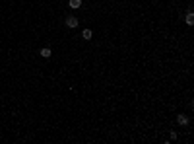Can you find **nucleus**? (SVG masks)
Instances as JSON below:
<instances>
[{
    "instance_id": "nucleus-1",
    "label": "nucleus",
    "mask_w": 194,
    "mask_h": 144,
    "mask_svg": "<svg viewBox=\"0 0 194 144\" xmlns=\"http://www.w3.org/2000/svg\"><path fill=\"white\" fill-rule=\"evenodd\" d=\"M66 26L70 27V29L78 27V18H76V16H68V18H66Z\"/></svg>"
},
{
    "instance_id": "nucleus-2",
    "label": "nucleus",
    "mask_w": 194,
    "mask_h": 144,
    "mask_svg": "<svg viewBox=\"0 0 194 144\" xmlns=\"http://www.w3.org/2000/svg\"><path fill=\"white\" fill-rule=\"evenodd\" d=\"M68 6L72 10H78V8H82V0H68Z\"/></svg>"
},
{
    "instance_id": "nucleus-3",
    "label": "nucleus",
    "mask_w": 194,
    "mask_h": 144,
    "mask_svg": "<svg viewBox=\"0 0 194 144\" xmlns=\"http://www.w3.org/2000/svg\"><path fill=\"white\" fill-rule=\"evenodd\" d=\"M39 53H41V57H43V59H49V57L52 55V51L49 49V47H43V49H41Z\"/></svg>"
},
{
    "instance_id": "nucleus-4",
    "label": "nucleus",
    "mask_w": 194,
    "mask_h": 144,
    "mask_svg": "<svg viewBox=\"0 0 194 144\" xmlns=\"http://www.w3.org/2000/svg\"><path fill=\"white\" fill-rule=\"evenodd\" d=\"M177 123L184 127V125H188V117L186 115H179V117H177Z\"/></svg>"
},
{
    "instance_id": "nucleus-5",
    "label": "nucleus",
    "mask_w": 194,
    "mask_h": 144,
    "mask_svg": "<svg viewBox=\"0 0 194 144\" xmlns=\"http://www.w3.org/2000/svg\"><path fill=\"white\" fill-rule=\"evenodd\" d=\"M82 37H84L85 41H89L91 37H93V33H91V29H84V33H82Z\"/></svg>"
},
{
    "instance_id": "nucleus-6",
    "label": "nucleus",
    "mask_w": 194,
    "mask_h": 144,
    "mask_svg": "<svg viewBox=\"0 0 194 144\" xmlns=\"http://www.w3.org/2000/svg\"><path fill=\"white\" fill-rule=\"evenodd\" d=\"M194 24V16H192V12H188L186 14V26H192Z\"/></svg>"
}]
</instances>
